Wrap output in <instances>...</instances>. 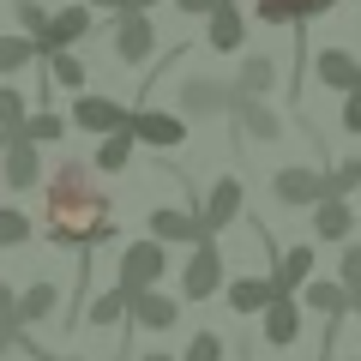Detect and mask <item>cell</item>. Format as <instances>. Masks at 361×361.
Listing matches in <instances>:
<instances>
[{"instance_id": "obj_19", "label": "cell", "mask_w": 361, "mask_h": 361, "mask_svg": "<svg viewBox=\"0 0 361 361\" xmlns=\"http://www.w3.org/2000/svg\"><path fill=\"white\" fill-rule=\"evenodd\" d=\"M337 0H253V13H259V25H313V18H325Z\"/></svg>"}, {"instance_id": "obj_27", "label": "cell", "mask_w": 361, "mask_h": 361, "mask_svg": "<svg viewBox=\"0 0 361 361\" xmlns=\"http://www.w3.org/2000/svg\"><path fill=\"white\" fill-rule=\"evenodd\" d=\"M30 61H42V42H37V37H25V30L0 37V78H18Z\"/></svg>"}, {"instance_id": "obj_25", "label": "cell", "mask_w": 361, "mask_h": 361, "mask_svg": "<svg viewBox=\"0 0 361 361\" xmlns=\"http://www.w3.org/2000/svg\"><path fill=\"white\" fill-rule=\"evenodd\" d=\"M127 313H133V295L115 283V289H103V295L85 307V325L90 331H115V325H127Z\"/></svg>"}, {"instance_id": "obj_44", "label": "cell", "mask_w": 361, "mask_h": 361, "mask_svg": "<svg viewBox=\"0 0 361 361\" xmlns=\"http://www.w3.org/2000/svg\"><path fill=\"white\" fill-rule=\"evenodd\" d=\"M349 361H361V355H349Z\"/></svg>"}, {"instance_id": "obj_37", "label": "cell", "mask_w": 361, "mask_h": 361, "mask_svg": "<svg viewBox=\"0 0 361 361\" xmlns=\"http://www.w3.org/2000/svg\"><path fill=\"white\" fill-rule=\"evenodd\" d=\"M13 319H18V289L0 277V325H13Z\"/></svg>"}, {"instance_id": "obj_8", "label": "cell", "mask_w": 361, "mask_h": 361, "mask_svg": "<svg viewBox=\"0 0 361 361\" xmlns=\"http://www.w3.org/2000/svg\"><path fill=\"white\" fill-rule=\"evenodd\" d=\"M301 325H307V307H301V295H289V289H277V301L259 313V337H265L271 349L301 343Z\"/></svg>"}, {"instance_id": "obj_24", "label": "cell", "mask_w": 361, "mask_h": 361, "mask_svg": "<svg viewBox=\"0 0 361 361\" xmlns=\"http://www.w3.org/2000/svg\"><path fill=\"white\" fill-rule=\"evenodd\" d=\"M277 289H289V295H301V289L313 283V247L307 241H295V247H283V259H277Z\"/></svg>"}, {"instance_id": "obj_26", "label": "cell", "mask_w": 361, "mask_h": 361, "mask_svg": "<svg viewBox=\"0 0 361 361\" xmlns=\"http://www.w3.org/2000/svg\"><path fill=\"white\" fill-rule=\"evenodd\" d=\"M277 90V61L271 54H247L235 73V97H271Z\"/></svg>"}, {"instance_id": "obj_33", "label": "cell", "mask_w": 361, "mask_h": 361, "mask_svg": "<svg viewBox=\"0 0 361 361\" xmlns=\"http://www.w3.org/2000/svg\"><path fill=\"white\" fill-rule=\"evenodd\" d=\"M223 355H229V343L217 331H193V343L180 349V361H223Z\"/></svg>"}, {"instance_id": "obj_15", "label": "cell", "mask_w": 361, "mask_h": 361, "mask_svg": "<svg viewBox=\"0 0 361 361\" xmlns=\"http://www.w3.org/2000/svg\"><path fill=\"white\" fill-rule=\"evenodd\" d=\"M313 217V241H325V247H343L349 235H355V217H361V205H349L343 193H325L319 205L307 211Z\"/></svg>"}, {"instance_id": "obj_1", "label": "cell", "mask_w": 361, "mask_h": 361, "mask_svg": "<svg viewBox=\"0 0 361 361\" xmlns=\"http://www.w3.org/2000/svg\"><path fill=\"white\" fill-rule=\"evenodd\" d=\"M49 217H42V229H49L54 247H103L115 241V211H109V193H103V175H97V163H85V157H61V163L49 169Z\"/></svg>"}, {"instance_id": "obj_28", "label": "cell", "mask_w": 361, "mask_h": 361, "mask_svg": "<svg viewBox=\"0 0 361 361\" xmlns=\"http://www.w3.org/2000/svg\"><path fill=\"white\" fill-rule=\"evenodd\" d=\"M25 121H30L25 90H18L13 78H0V133H6V139H18V133H25Z\"/></svg>"}, {"instance_id": "obj_42", "label": "cell", "mask_w": 361, "mask_h": 361, "mask_svg": "<svg viewBox=\"0 0 361 361\" xmlns=\"http://www.w3.org/2000/svg\"><path fill=\"white\" fill-rule=\"evenodd\" d=\"M349 319H361V289H355V295H349Z\"/></svg>"}, {"instance_id": "obj_22", "label": "cell", "mask_w": 361, "mask_h": 361, "mask_svg": "<svg viewBox=\"0 0 361 361\" xmlns=\"http://www.w3.org/2000/svg\"><path fill=\"white\" fill-rule=\"evenodd\" d=\"M133 151H139V133H133V121H127L121 133H103V139H97L90 163H97V175H121V169L133 163Z\"/></svg>"}, {"instance_id": "obj_36", "label": "cell", "mask_w": 361, "mask_h": 361, "mask_svg": "<svg viewBox=\"0 0 361 361\" xmlns=\"http://www.w3.org/2000/svg\"><path fill=\"white\" fill-rule=\"evenodd\" d=\"M337 121H343V133H349V139H361V90H349V97H343Z\"/></svg>"}, {"instance_id": "obj_41", "label": "cell", "mask_w": 361, "mask_h": 361, "mask_svg": "<svg viewBox=\"0 0 361 361\" xmlns=\"http://www.w3.org/2000/svg\"><path fill=\"white\" fill-rule=\"evenodd\" d=\"M151 6H163V0H127V13H151Z\"/></svg>"}, {"instance_id": "obj_4", "label": "cell", "mask_w": 361, "mask_h": 361, "mask_svg": "<svg viewBox=\"0 0 361 361\" xmlns=\"http://www.w3.org/2000/svg\"><path fill=\"white\" fill-rule=\"evenodd\" d=\"M223 289H229V277H223V247H217V235H205L193 247V259H187V271H180V301H211Z\"/></svg>"}, {"instance_id": "obj_30", "label": "cell", "mask_w": 361, "mask_h": 361, "mask_svg": "<svg viewBox=\"0 0 361 361\" xmlns=\"http://www.w3.org/2000/svg\"><path fill=\"white\" fill-rule=\"evenodd\" d=\"M25 139H30V145L66 139V115H61V109H49V103H37V109H30V121H25Z\"/></svg>"}, {"instance_id": "obj_11", "label": "cell", "mask_w": 361, "mask_h": 361, "mask_svg": "<svg viewBox=\"0 0 361 361\" xmlns=\"http://www.w3.org/2000/svg\"><path fill=\"white\" fill-rule=\"evenodd\" d=\"M307 61H313V78H319V85H331L337 97L361 90V54H349L343 42H325V49H313Z\"/></svg>"}, {"instance_id": "obj_38", "label": "cell", "mask_w": 361, "mask_h": 361, "mask_svg": "<svg viewBox=\"0 0 361 361\" xmlns=\"http://www.w3.org/2000/svg\"><path fill=\"white\" fill-rule=\"evenodd\" d=\"M223 0H175V13H187V18H211Z\"/></svg>"}, {"instance_id": "obj_35", "label": "cell", "mask_w": 361, "mask_h": 361, "mask_svg": "<svg viewBox=\"0 0 361 361\" xmlns=\"http://www.w3.org/2000/svg\"><path fill=\"white\" fill-rule=\"evenodd\" d=\"M331 193H361V157H343V163L331 169Z\"/></svg>"}, {"instance_id": "obj_14", "label": "cell", "mask_w": 361, "mask_h": 361, "mask_svg": "<svg viewBox=\"0 0 361 361\" xmlns=\"http://www.w3.org/2000/svg\"><path fill=\"white\" fill-rule=\"evenodd\" d=\"M180 307H187V301L163 295V289H139V295H133L127 325H133V331H157V337H169V331L180 325Z\"/></svg>"}, {"instance_id": "obj_17", "label": "cell", "mask_w": 361, "mask_h": 361, "mask_svg": "<svg viewBox=\"0 0 361 361\" xmlns=\"http://www.w3.org/2000/svg\"><path fill=\"white\" fill-rule=\"evenodd\" d=\"M97 6H85V0H78V6H61V13L49 18V30H42V54H61V49H78V42L90 37V25H97Z\"/></svg>"}, {"instance_id": "obj_39", "label": "cell", "mask_w": 361, "mask_h": 361, "mask_svg": "<svg viewBox=\"0 0 361 361\" xmlns=\"http://www.w3.org/2000/svg\"><path fill=\"white\" fill-rule=\"evenodd\" d=\"M85 6H97V13H115V18L127 13V0H85Z\"/></svg>"}, {"instance_id": "obj_18", "label": "cell", "mask_w": 361, "mask_h": 361, "mask_svg": "<svg viewBox=\"0 0 361 361\" xmlns=\"http://www.w3.org/2000/svg\"><path fill=\"white\" fill-rule=\"evenodd\" d=\"M205 49L211 54H241L247 49V13L235 6V0H223L217 13L205 18Z\"/></svg>"}, {"instance_id": "obj_12", "label": "cell", "mask_w": 361, "mask_h": 361, "mask_svg": "<svg viewBox=\"0 0 361 361\" xmlns=\"http://www.w3.org/2000/svg\"><path fill=\"white\" fill-rule=\"evenodd\" d=\"M0 180L13 187V193H30V187H42V145H30L25 133L18 139H6V157H0Z\"/></svg>"}, {"instance_id": "obj_3", "label": "cell", "mask_w": 361, "mask_h": 361, "mask_svg": "<svg viewBox=\"0 0 361 361\" xmlns=\"http://www.w3.org/2000/svg\"><path fill=\"white\" fill-rule=\"evenodd\" d=\"M175 109L187 121H223L235 109V85H223V78H211V73H193V78H180Z\"/></svg>"}, {"instance_id": "obj_7", "label": "cell", "mask_w": 361, "mask_h": 361, "mask_svg": "<svg viewBox=\"0 0 361 361\" xmlns=\"http://www.w3.org/2000/svg\"><path fill=\"white\" fill-rule=\"evenodd\" d=\"M241 211H247L241 175H223V180H211V193L199 199V229H205V235H223L229 223H241Z\"/></svg>"}, {"instance_id": "obj_16", "label": "cell", "mask_w": 361, "mask_h": 361, "mask_svg": "<svg viewBox=\"0 0 361 361\" xmlns=\"http://www.w3.org/2000/svg\"><path fill=\"white\" fill-rule=\"evenodd\" d=\"M145 229H151L163 247H199V241H205V229H199V211H187V205H157Z\"/></svg>"}, {"instance_id": "obj_21", "label": "cell", "mask_w": 361, "mask_h": 361, "mask_svg": "<svg viewBox=\"0 0 361 361\" xmlns=\"http://www.w3.org/2000/svg\"><path fill=\"white\" fill-rule=\"evenodd\" d=\"M54 313H61V283L54 277H37V283L18 289V319L25 325H49Z\"/></svg>"}, {"instance_id": "obj_13", "label": "cell", "mask_w": 361, "mask_h": 361, "mask_svg": "<svg viewBox=\"0 0 361 361\" xmlns=\"http://www.w3.org/2000/svg\"><path fill=\"white\" fill-rule=\"evenodd\" d=\"M133 133L151 151H175V145H187V115L180 109H133Z\"/></svg>"}, {"instance_id": "obj_32", "label": "cell", "mask_w": 361, "mask_h": 361, "mask_svg": "<svg viewBox=\"0 0 361 361\" xmlns=\"http://www.w3.org/2000/svg\"><path fill=\"white\" fill-rule=\"evenodd\" d=\"M13 13H18V30H25V37H37L42 42V30H49V6H42V0H13Z\"/></svg>"}, {"instance_id": "obj_10", "label": "cell", "mask_w": 361, "mask_h": 361, "mask_svg": "<svg viewBox=\"0 0 361 361\" xmlns=\"http://www.w3.org/2000/svg\"><path fill=\"white\" fill-rule=\"evenodd\" d=\"M229 121H235V133H241L247 145H277L283 139V115H277L265 97H235Z\"/></svg>"}, {"instance_id": "obj_5", "label": "cell", "mask_w": 361, "mask_h": 361, "mask_svg": "<svg viewBox=\"0 0 361 361\" xmlns=\"http://www.w3.org/2000/svg\"><path fill=\"white\" fill-rule=\"evenodd\" d=\"M271 193H277V205H289V211H313L325 193H331V175L313 169V163H289V169L271 175Z\"/></svg>"}, {"instance_id": "obj_43", "label": "cell", "mask_w": 361, "mask_h": 361, "mask_svg": "<svg viewBox=\"0 0 361 361\" xmlns=\"http://www.w3.org/2000/svg\"><path fill=\"white\" fill-rule=\"evenodd\" d=\"M0 157H6V133H0Z\"/></svg>"}, {"instance_id": "obj_29", "label": "cell", "mask_w": 361, "mask_h": 361, "mask_svg": "<svg viewBox=\"0 0 361 361\" xmlns=\"http://www.w3.org/2000/svg\"><path fill=\"white\" fill-rule=\"evenodd\" d=\"M42 61H49V85L54 90H73V97H78V90H85V61H78V54L73 49H61V54H42Z\"/></svg>"}, {"instance_id": "obj_23", "label": "cell", "mask_w": 361, "mask_h": 361, "mask_svg": "<svg viewBox=\"0 0 361 361\" xmlns=\"http://www.w3.org/2000/svg\"><path fill=\"white\" fill-rule=\"evenodd\" d=\"M301 307L319 313V319H349V289L337 283V277H313V283L301 289Z\"/></svg>"}, {"instance_id": "obj_9", "label": "cell", "mask_w": 361, "mask_h": 361, "mask_svg": "<svg viewBox=\"0 0 361 361\" xmlns=\"http://www.w3.org/2000/svg\"><path fill=\"white\" fill-rule=\"evenodd\" d=\"M133 121V109L127 103H115V97H103V90H78L73 97V127H85V133H121Z\"/></svg>"}, {"instance_id": "obj_20", "label": "cell", "mask_w": 361, "mask_h": 361, "mask_svg": "<svg viewBox=\"0 0 361 361\" xmlns=\"http://www.w3.org/2000/svg\"><path fill=\"white\" fill-rule=\"evenodd\" d=\"M223 301H229L241 319H259V313L277 301V277H229V289H223Z\"/></svg>"}, {"instance_id": "obj_6", "label": "cell", "mask_w": 361, "mask_h": 361, "mask_svg": "<svg viewBox=\"0 0 361 361\" xmlns=\"http://www.w3.org/2000/svg\"><path fill=\"white\" fill-rule=\"evenodd\" d=\"M109 54H115V66H145L157 54V25L151 13H121L115 25H109Z\"/></svg>"}, {"instance_id": "obj_2", "label": "cell", "mask_w": 361, "mask_h": 361, "mask_svg": "<svg viewBox=\"0 0 361 361\" xmlns=\"http://www.w3.org/2000/svg\"><path fill=\"white\" fill-rule=\"evenodd\" d=\"M163 277H169V247L157 241V235H145V241H127V247H121L115 283L127 289V295H139V289H163Z\"/></svg>"}, {"instance_id": "obj_31", "label": "cell", "mask_w": 361, "mask_h": 361, "mask_svg": "<svg viewBox=\"0 0 361 361\" xmlns=\"http://www.w3.org/2000/svg\"><path fill=\"white\" fill-rule=\"evenodd\" d=\"M30 241V217L18 205H0V253H13V247Z\"/></svg>"}, {"instance_id": "obj_34", "label": "cell", "mask_w": 361, "mask_h": 361, "mask_svg": "<svg viewBox=\"0 0 361 361\" xmlns=\"http://www.w3.org/2000/svg\"><path fill=\"white\" fill-rule=\"evenodd\" d=\"M337 283L355 295L361 289V241H343V253H337Z\"/></svg>"}, {"instance_id": "obj_40", "label": "cell", "mask_w": 361, "mask_h": 361, "mask_svg": "<svg viewBox=\"0 0 361 361\" xmlns=\"http://www.w3.org/2000/svg\"><path fill=\"white\" fill-rule=\"evenodd\" d=\"M139 361H180V355H169V349H145Z\"/></svg>"}]
</instances>
